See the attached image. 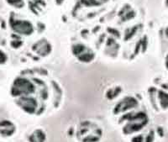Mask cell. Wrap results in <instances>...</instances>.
<instances>
[{"label":"cell","mask_w":168,"mask_h":142,"mask_svg":"<svg viewBox=\"0 0 168 142\" xmlns=\"http://www.w3.org/2000/svg\"><path fill=\"white\" fill-rule=\"evenodd\" d=\"M34 89V87L31 83L26 79L19 78L15 81L12 89V93L13 95H20L23 93H31Z\"/></svg>","instance_id":"cell-1"},{"label":"cell","mask_w":168,"mask_h":142,"mask_svg":"<svg viewBox=\"0 0 168 142\" xmlns=\"http://www.w3.org/2000/svg\"><path fill=\"white\" fill-rule=\"evenodd\" d=\"M12 26L14 31L21 34H30L32 31L31 25L25 21H16Z\"/></svg>","instance_id":"cell-2"},{"label":"cell","mask_w":168,"mask_h":142,"mask_svg":"<svg viewBox=\"0 0 168 142\" xmlns=\"http://www.w3.org/2000/svg\"><path fill=\"white\" fill-rule=\"evenodd\" d=\"M22 106L27 112L33 113L36 107V103L33 99H22Z\"/></svg>","instance_id":"cell-3"},{"label":"cell","mask_w":168,"mask_h":142,"mask_svg":"<svg viewBox=\"0 0 168 142\" xmlns=\"http://www.w3.org/2000/svg\"><path fill=\"white\" fill-rule=\"evenodd\" d=\"M6 56L2 51H0V63H4L6 61Z\"/></svg>","instance_id":"cell-4"},{"label":"cell","mask_w":168,"mask_h":142,"mask_svg":"<svg viewBox=\"0 0 168 142\" xmlns=\"http://www.w3.org/2000/svg\"><path fill=\"white\" fill-rule=\"evenodd\" d=\"M9 4H12L13 5H17L19 4H21V0H8Z\"/></svg>","instance_id":"cell-5"}]
</instances>
